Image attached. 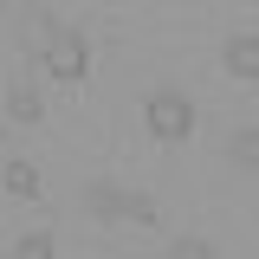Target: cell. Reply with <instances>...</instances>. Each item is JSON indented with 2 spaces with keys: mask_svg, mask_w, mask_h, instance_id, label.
I'll use <instances>...</instances> for the list:
<instances>
[{
  "mask_svg": "<svg viewBox=\"0 0 259 259\" xmlns=\"http://www.w3.org/2000/svg\"><path fill=\"white\" fill-rule=\"evenodd\" d=\"M143 123H149V136H156V143H182V136L194 130V104H188L182 91H149Z\"/></svg>",
  "mask_w": 259,
  "mask_h": 259,
  "instance_id": "6da1fadb",
  "label": "cell"
},
{
  "mask_svg": "<svg viewBox=\"0 0 259 259\" xmlns=\"http://www.w3.org/2000/svg\"><path fill=\"white\" fill-rule=\"evenodd\" d=\"M39 59H46V78L78 84V78H84V65H91V52H84V39H78L71 26H59L52 39H46V52H39Z\"/></svg>",
  "mask_w": 259,
  "mask_h": 259,
  "instance_id": "7a4b0ae2",
  "label": "cell"
},
{
  "mask_svg": "<svg viewBox=\"0 0 259 259\" xmlns=\"http://www.w3.org/2000/svg\"><path fill=\"white\" fill-rule=\"evenodd\" d=\"M84 207H97V214H123V221L156 227V201H143V194H123V188H110V182H97V188L84 194Z\"/></svg>",
  "mask_w": 259,
  "mask_h": 259,
  "instance_id": "3957f363",
  "label": "cell"
},
{
  "mask_svg": "<svg viewBox=\"0 0 259 259\" xmlns=\"http://www.w3.org/2000/svg\"><path fill=\"white\" fill-rule=\"evenodd\" d=\"M221 65H227V78H240V84L259 91V39L253 32H233V39L221 46Z\"/></svg>",
  "mask_w": 259,
  "mask_h": 259,
  "instance_id": "277c9868",
  "label": "cell"
},
{
  "mask_svg": "<svg viewBox=\"0 0 259 259\" xmlns=\"http://www.w3.org/2000/svg\"><path fill=\"white\" fill-rule=\"evenodd\" d=\"M7 110H13L20 123H39V117H46V104H39V84H32V78H20V84L7 91Z\"/></svg>",
  "mask_w": 259,
  "mask_h": 259,
  "instance_id": "5b68a950",
  "label": "cell"
},
{
  "mask_svg": "<svg viewBox=\"0 0 259 259\" xmlns=\"http://www.w3.org/2000/svg\"><path fill=\"white\" fill-rule=\"evenodd\" d=\"M39 188H46V182H39V168H32L26 156H13V162H7V194H20V201H39Z\"/></svg>",
  "mask_w": 259,
  "mask_h": 259,
  "instance_id": "8992f818",
  "label": "cell"
},
{
  "mask_svg": "<svg viewBox=\"0 0 259 259\" xmlns=\"http://www.w3.org/2000/svg\"><path fill=\"white\" fill-rule=\"evenodd\" d=\"M227 156L240 162V168H259V130H240V136L227 143Z\"/></svg>",
  "mask_w": 259,
  "mask_h": 259,
  "instance_id": "52a82bcc",
  "label": "cell"
},
{
  "mask_svg": "<svg viewBox=\"0 0 259 259\" xmlns=\"http://www.w3.org/2000/svg\"><path fill=\"white\" fill-rule=\"evenodd\" d=\"M20 259H52V240H46V233H26V240H20Z\"/></svg>",
  "mask_w": 259,
  "mask_h": 259,
  "instance_id": "ba28073f",
  "label": "cell"
}]
</instances>
